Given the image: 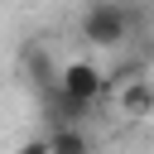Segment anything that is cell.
Segmentation results:
<instances>
[{
	"mask_svg": "<svg viewBox=\"0 0 154 154\" xmlns=\"http://www.w3.org/2000/svg\"><path fill=\"white\" fill-rule=\"evenodd\" d=\"M19 154H53V144H48V135H38V140H24Z\"/></svg>",
	"mask_w": 154,
	"mask_h": 154,
	"instance_id": "obj_6",
	"label": "cell"
},
{
	"mask_svg": "<svg viewBox=\"0 0 154 154\" xmlns=\"http://www.w3.org/2000/svg\"><path fill=\"white\" fill-rule=\"evenodd\" d=\"M38 101H43L48 130H58V125H82V116L91 111V106H82L77 96H67L63 87H48V91H38Z\"/></svg>",
	"mask_w": 154,
	"mask_h": 154,
	"instance_id": "obj_3",
	"label": "cell"
},
{
	"mask_svg": "<svg viewBox=\"0 0 154 154\" xmlns=\"http://www.w3.org/2000/svg\"><path fill=\"white\" fill-rule=\"evenodd\" d=\"M135 29V14L125 0H91L82 10V38L91 48H120Z\"/></svg>",
	"mask_w": 154,
	"mask_h": 154,
	"instance_id": "obj_1",
	"label": "cell"
},
{
	"mask_svg": "<svg viewBox=\"0 0 154 154\" xmlns=\"http://www.w3.org/2000/svg\"><path fill=\"white\" fill-rule=\"evenodd\" d=\"M58 87H63L67 96H77L82 106H96V96L106 91V72H101L96 63L77 58V63H63V77H58Z\"/></svg>",
	"mask_w": 154,
	"mask_h": 154,
	"instance_id": "obj_2",
	"label": "cell"
},
{
	"mask_svg": "<svg viewBox=\"0 0 154 154\" xmlns=\"http://www.w3.org/2000/svg\"><path fill=\"white\" fill-rule=\"evenodd\" d=\"M149 106H154V87L149 82H140V87L125 91V111H149Z\"/></svg>",
	"mask_w": 154,
	"mask_h": 154,
	"instance_id": "obj_5",
	"label": "cell"
},
{
	"mask_svg": "<svg viewBox=\"0 0 154 154\" xmlns=\"http://www.w3.org/2000/svg\"><path fill=\"white\" fill-rule=\"evenodd\" d=\"M48 144H53V154H91V140L82 135V125H58V130H48Z\"/></svg>",
	"mask_w": 154,
	"mask_h": 154,
	"instance_id": "obj_4",
	"label": "cell"
}]
</instances>
